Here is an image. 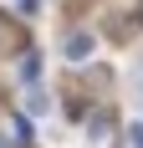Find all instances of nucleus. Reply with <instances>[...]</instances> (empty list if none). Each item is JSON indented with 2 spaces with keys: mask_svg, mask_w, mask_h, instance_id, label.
Segmentation results:
<instances>
[{
  "mask_svg": "<svg viewBox=\"0 0 143 148\" xmlns=\"http://www.w3.org/2000/svg\"><path fill=\"white\" fill-rule=\"evenodd\" d=\"M92 46H97L92 31H72L67 41H61V56H67V61H87V56H92Z\"/></svg>",
  "mask_w": 143,
  "mask_h": 148,
  "instance_id": "nucleus-1",
  "label": "nucleus"
},
{
  "mask_svg": "<svg viewBox=\"0 0 143 148\" xmlns=\"http://www.w3.org/2000/svg\"><path fill=\"white\" fill-rule=\"evenodd\" d=\"M26 112H31V118H46V112H51L46 92H31V97H26Z\"/></svg>",
  "mask_w": 143,
  "mask_h": 148,
  "instance_id": "nucleus-2",
  "label": "nucleus"
},
{
  "mask_svg": "<svg viewBox=\"0 0 143 148\" xmlns=\"http://www.w3.org/2000/svg\"><path fill=\"white\" fill-rule=\"evenodd\" d=\"M21 77L36 82V77H41V56H26V61H21Z\"/></svg>",
  "mask_w": 143,
  "mask_h": 148,
  "instance_id": "nucleus-3",
  "label": "nucleus"
},
{
  "mask_svg": "<svg viewBox=\"0 0 143 148\" xmlns=\"http://www.w3.org/2000/svg\"><path fill=\"white\" fill-rule=\"evenodd\" d=\"M133 148H143V123H133Z\"/></svg>",
  "mask_w": 143,
  "mask_h": 148,
  "instance_id": "nucleus-4",
  "label": "nucleus"
},
{
  "mask_svg": "<svg viewBox=\"0 0 143 148\" xmlns=\"http://www.w3.org/2000/svg\"><path fill=\"white\" fill-rule=\"evenodd\" d=\"M138 92H143V66H138Z\"/></svg>",
  "mask_w": 143,
  "mask_h": 148,
  "instance_id": "nucleus-5",
  "label": "nucleus"
},
{
  "mask_svg": "<svg viewBox=\"0 0 143 148\" xmlns=\"http://www.w3.org/2000/svg\"><path fill=\"white\" fill-rule=\"evenodd\" d=\"M0 148H5V143H0Z\"/></svg>",
  "mask_w": 143,
  "mask_h": 148,
  "instance_id": "nucleus-6",
  "label": "nucleus"
}]
</instances>
